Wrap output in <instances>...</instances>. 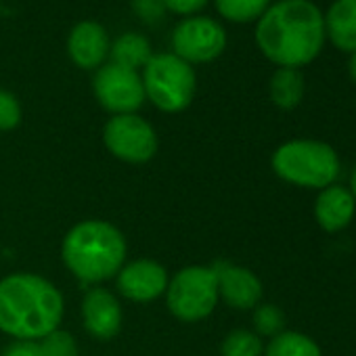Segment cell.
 I'll return each instance as SVG.
<instances>
[{"mask_svg":"<svg viewBox=\"0 0 356 356\" xmlns=\"http://www.w3.org/2000/svg\"><path fill=\"white\" fill-rule=\"evenodd\" d=\"M218 281V296L227 306L237 310H254L262 300V281L245 266L229 260H216L212 264Z\"/></svg>","mask_w":356,"mask_h":356,"instance_id":"cell-11","label":"cell"},{"mask_svg":"<svg viewBox=\"0 0 356 356\" xmlns=\"http://www.w3.org/2000/svg\"><path fill=\"white\" fill-rule=\"evenodd\" d=\"M103 143L126 163H147L157 153V132L138 113L111 115L103 128Z\"/></svg>","mask_w":356,"mask_h":356,"instance_id":"cell-7","label":"cell"},{"mask_svg":"<svg viewBox=\"0 0 356 356\" xmlns=\"http://www.w3.org/2000/svg\"><path fill=\"white\" fill-rule=\"evenodd\" d=\"M22 124V103L9 90L0 88V132L15 130Z\"/></svg>","mask_w":356,"mask_h":356,"instance_id":"cell-23","label":"cell"},{"mask_svg":"<svg viewBox=\"0 0 356 356\" xmlns=\"http://www.w3.org/2000/svg\"><path fill=\"white\" fill-rule=\"evenodd\" d=\"M218 13L237 24H248L254 19H260L264 11L268 9L270 0H214Z\"/></svg>","mask_w":356,"mask_h":356,"instance_id":"cell-19","label":"cell"},{"mask_svg":"<svg viewBox=\"0 0 356 356\" xmlns=\"http://www.w3.org/2000/svg\"><path fill=\"white\" fill-rule=\"evenodd\" d=\"M218 281L212 266L191 264L178 270L165 289V304L172 316L183 323L208 318L218 304Z\"/></svg>","mask_w":356,"mask_h":356,"instance_id":"cell-6","label":"cell"},{"mask_svg":"<svg viewBox=\"0 0 356 356\" xmlns=\"http://www.w3.org/2000/svg\"><path fill=\"white\" fill-rule=\"evenodd\" d=\"M225 47H227V32L212 17H204V15L187 17L172 32L174 55L187 61L189 65L210 63L218 59Z\"/></svg>","mask_w":356,"mask_h":356,"instance_id":"cell-8","label":"cell"},{"mask_svg":"<svg viewBox=\"0 0 356 356\" xmlns=\"http://www.w3.org/2000/svg\"><path fill=\"white\" fill-rule=\"evenodd\" d=\"M262 356H321L318 343L300 331H281L270 337Z\"/></svg>","mask_w":356,"mask_h":356,"instance_id":"cell-18","label":"cell"},{"mask_svg":"<svg viewBox=\"0 0 356 356\" xmlns=\"http://www.w3.org/2000/svg\"><path fill=\"white\" fill-rule=\"evenodd\" d=\"M325 19V34L346 53H356V0H335Z\"/></svg>","mask_w":356,"mask_h":356,"instance_id":"cell-15","label":"cell"},{"mask_svg":"<svg viewBox=\"0 0 356 356\" xmlns=\"http://www.w3.org/2000/svg\"><path fill=\"white\" fill-rule=\"evenodd\" d=\"M356 212V202L352 193L341 185H331L321 189L314 202V218L318 227L327 233H337L346 229Z\"/></svg>","mask_w":356,"mask_h":356,"instance_id":"cell-14","label":"cell"},{"mask_svg":"<svg viewBox=\"0 0 356 356\" xmlns=\"http://www.w3.org/2000/svg\"><path fill=\"white\" fill-rule=\"evenodd\" d=\"M163 5L168 11H172L176 15L193 17L208 5V0H163Z\"/></svg>","mask_w":356,"mask_h":356,"instance_id":"cell-25","label":"cell"},{"mask_svg":"<svg viewBox=\"0 0 356 356\" xmlns=\"http://www.w3.org/2000/svg\"><path fill=\"white\" fill-rule=\"evenodd\" d=\"M285 327V314L273 304H258L254 308V333L258 337H275Z\"/></svg>","mask_w":356,"mask_h":356,"instance_id":"cell-21","label":"cell"},{"mask_svg":"<svg viewBox=\"0 0 356 356\" xmlns=\"http://www.w3.org/2000/svg\"><path fill=\"white\" fill-rule=\"evenodd\" d=\"M262 339L250 329H233L220 343V356H262Z\"/></svg>","mask_w":356,"mask_h":356,"instance_id":"cell-20","label":"cell"},{"mask_svg":"<svg viewBox=\"0 0 356 356\" xmlns=\"http://www.w3.org/2000/svg\"><path fill=\"white\" fill-rule=\"evenodd\" d=\"M92 90L99 105L111 115L136 113L147 99L138 72L118 63H105L97 70L92 78Z\"/></svg>","mask_w":356,"mask_h":356,"instance_id":"cell-9","label":"cell"},{"mask_svg":"<svg viewBox=\"0 0 356 356\" xmlns=\"http://www.w3.org/2000/svg\"><path fill=\"white\" fill-rule=\"evenodd\" d=\"M270 165L281 181L318 191L335 185L341 172V163L333 147L306 138L283 143L273 153Z\"/></svg>","mask_w":356,"mask_h":356,"instance_id":"cell-4","label":"cell"},{"mask_svg":"<svg viewBox=\"0 0 356 356\" xmlns=\"http://www.w3.org/2000/svg\"><path fill=\"white\" fill-rule=\"evenodd\" d=\"M350 193H352V197H354V202H356V165L352 168V172H350V189H348Z\"/></svg>","mask_w":356,"mask_h":356,"instance_id":"cell-27","label":"cell"},{"mask_svg":"<svg viewBox=\"0 0 356 356\" xmlns=\"http://www.w3.org/2000/svg\"><path fill=\"white\" fill-rule=\"evenodd\" d=\"M130 5H132V11L134 15L149 24V26H155L163 19L165 15V5H163V0H130Z\"/></svg>","mask_w":356,"mask_h":356,"instance_id":"cell-24","label":"cell"},{"mask_svg":"<svg viewBox=\"0 0 356 356\" xmlns=\"http://www.w3.org/2000/svg\"><path fill=\"white\" fill-rule=\"evenodd\" d=\"M126 254L124 233L107 220H82L67 231L61 243V260L82 285L115 277L126 264Z\"/></svg>","mask_w":356,"mask_h":356,"instance_id":"cell-3","label":"cell"},{"mask_svg":"<svg viewBox=\"0 0 356 356\" xmlns=\"http://www.w3.org/2000/svg\"><path fill=\"white\" fill-rule=\"evenodd\" d=\"M256 42L268 61L298 70L321 53L325 19L310 0H281L258 19Z\"/></svg>","mask_w":356,"mask_h":356,"instance_id":"cell-1","label":"cell"},{"mask_svg":"<svg viewBox=\"0 0 356 356\" xmlns=\"http://www.w3.org/2000/svg\"><path fill=\"white\" fill-rule=\"evenodd\" d=\"M0 356H42L38 341H19L15 339L11 346L5 348V352Z\"/></svg>","mask_w":356,"mask_h":356,"instance_id":"cell-26","label":"cell"},{"mask_svg":"<svg viewBox=\"0 0 356 356\" xmlns=\"http://www.w3.org/2000/svg\"><path fill=\"white\" fill-rule=\"evenodd\" d=\"M82 325L84 329L101 341L113 339L122 329V304L105 287H90L82 298Z\"/></svg>","mask_w":356,"mask_h":356,"instance_id":"cell-12","label":"cell"},{"mask_svg":"<svg viewBox=\"0 0 356 356\" xmlns=\"http://www.w3.org/2000/svg\"><path fill=\"white\" fill-rule=\"evenodd\" d=\"M145 97L165 113L185 111L195 97L197 78L193 65L176 57L174 53H159L143 67Z\"/></svg>","mask_w":356,"mask_h":356,"instance_id":"cell-5","label":"cell"},{"mask_svg":"<svg viewBox=\"0 0 356 356\" xmlns=\"http://www.w3.org/2000/svg\"><path fill=\"white\" fill-rule=\"evenodd\" d=\"M111 40L105 28L97 22H80L74 26L67 38L70 59L80 70H99L109 57Z\"/></svg>","mask_w":356,"mask_h":356,"instance_id":"cell-13","label":"cell"},{"mask_svg":"<svg viewBox=\"0 0 356 356\" xmlns=\"http://www.w3.org/2000/svg\"><path fill=\"white\" fill-rule=\"evenodd\" d=\"M348 72H350V78L356 82V53H352L350 57V63H348Z\"/></svg>","mask_w":356,"mask_h":356,"instance_id":"cell-28","label":"cell"},{"mask_svg":"<svg viewBox=\"0 0 356 356\" xmlns=\"http://www.w3.org/2000/svg\"><path fill=\"white\" fill-rule=\"evenodd\" d=\"M304 97V78L293 67H279L270 78V99L279 109H293Z\"/></svg>","mask_w":356,"mask_h":356,"instance_id":"cell-17","label":"cell"},{"mask_svg":"<svg viewBox=\"0 0 356 356\" xmlns=\"http://www.w3.org/2000/svg\"><path fill=\"white\" fill-rule=\"evenodd\" d=\"M109 57H111V63L138 72L140 67L149 63V59L153 57V51H151L149 40L143 34L128 32L111 42Z\"/></svg>","mask_w":356,"mask_h":356,"instance_id":"cell-16","label":"cell"},{"mask_svg":"<svg viewBox=\"0 0 356 356\" xmlns=\"http://www.w3.org/2000/svg\"><path fill=\"white\" fill-rule=\"evenodd\" d=\"M65 312L63 293L49 279L15 273L0 279V331L19 341H40L59 329Z\"/></svg>","mask_w":356,"mask_h":356,"instance_id":"cell-2","label":"cell"},{"mask_svg":"<svg viewBox=\"0 0 356 356\" xmlns=\"http://www.w3.org/2000/svg\"><path fill=\"white\" fill-rule=\"evenodd\" d=\"M170 283L168 270L149 258H138L120 268L115 275V285L122 298L136 302V304H147L157 300L159 296L165 293Z\"/></svg>","mask_w":356,"mask_h":356,"instance_id":"cell-10","label":"cell"},{"mask_svg":"<svg viewBox=\"0 0 356 356\" xmlns=\"http://www.w3.org/2000/svg\"><path fill=\"white\" fill-rule=\"evenodd\" d=\"M38 346H40L42 356H80L74 335L63 329H55L53 333L42 337Z\"/></svg>","mask_w":356,"mask_h":356,"instance_id":"cell-22","label":"cell"}]
</instances>
